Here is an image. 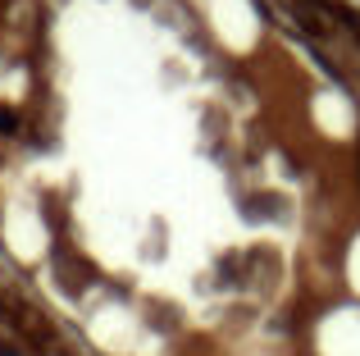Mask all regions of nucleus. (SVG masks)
Returning a JSON list of instances; mask_svg holds the SVG:
<instances>
[{
    "mask_svg": "<svg viewBox=\"0 0 360 356\" xmlns=\"http://www.w3.org/2000/svg\"><path fill=\"white\" fill-rule=\"evenodd\" d=\"M0 356H14V352H9V348H0Z\"/></svg>",
    "mask_w": 360,
    "mask_h": 356,
    "instance_id": "f03ea898",
    "label": "nucleus"
},
{
    "mask_svg": "<svg viewBox=\"0 0 360 356\" xmlns=\"http://www.w3.org/2000/svg\"><path fill=\"white\" fill-rule=\"evenodd\" d=\"M0 315H5V306H0Z\"/></svg>",
    "mask_w": 360,
    "mask_h": 356,
    "instance_id": "7ed1b4c3",
    "label": "nucleus"
},
{
    "mask_svg": "<svg viewBox=\"0 0 360 356\" xmlns=\"http://www.w3.org/2000/svg\"><path fill=\"white\" fill-rule=\"evenodd\" d=\"M18 128V119H14V110H0V133H14Z\"/></svg>",
    "mask_w": 360,
    "mask_h": 356,
    "instance_id": "f257e3e1",
    "label": "nucleus"
}]
</instances>
